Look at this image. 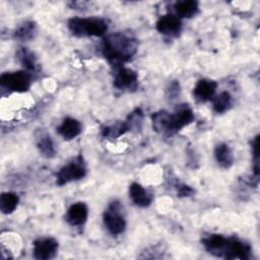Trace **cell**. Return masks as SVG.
Returning <instances> with one entry per match:
<instances>
[{"label": "cell", "mask_w": 260, "mask_h": 260, "mask_svg": "<svg viewBox=\"0 0 260 260\" xmlns=\"http://www.w3.org/2000/svg\"><path fill=\"white\" fill-rule=\"evenodd\" d=\"M136 40L123 32H115L104 39L102 51L106 59L114 66H122L123 63L129 61L136 53Z\"/></svg>", "instance_id": "1"}, {"label": "cell", "mask_w": 260, "mask_h": 260, "mask_svg": "<svg viewBox=\"0 0 260 260\" xmlns=\"http://www.w3.org/2000/svg\"><path fill=\"white\" fill-rule=\"evenodd\" d=\"M68 28L76 37H101L108 29L106 20L98 17H73L68 20Z\"/></svg>", "instance_id": "2"}, {"label": "cell", "mask_w": 260, "mask_h": 260, "mask_svg": "<svg viewBox=\"0 0 260 260\" xmlns=\"http://www.w3.org/2000/svg\"><path fill=\"white\" fill-rule=\"evenodd\" d=\"M121 205L118 201L112 202L104 213V222L112 235H120L126 228V221L121 213Z\"/></svg>", "instance_id": "3"}, {"label": "cell", "mask_w": 260, "mask_h": 260, "mask_svg": "<svg viewBox=\"0 0 260 260\" xmlns=\"http://www.w3.org/2000/svg\"><path fill=\"white\" fill-rule=\"evenodd\" d=\"M30 74L25 71L6 72L0 77V83L2 87H5L11 91L23 92L30 86Z\"/></svg>", "instance_id": "4"}, {"label": "cell", "mask_w": 260, "mask_h": 260, "mask_svg": "<svg viewBox=\"0 0 260 260\" xmlns=\"http://www.w3.org/2000/svg\"><path fill=\"white\" fill-rule=\"evenodd\" d=\"M86 169L82 157L78 156L75 160L64 166L57 174V184L59 186L65 185L71 181L82 179L85 176Z\"/></svg>", "instance_id": "5"}, {"label": "cell", "mask_w": 260, "mask_h": 260, "mask_svg": "<svg viewBox=\"0 0 260 260\" xmlns=\"http://www.w3.org/2000/svg\"><path fill=\"white\" fill-rule=\"evenodd\" d=\"M194 120V115L192 110L184 105L177 109L174 114L170 116V126H169V136L177 133L185 126L189 125Z\"/></svg>", "instance_id": "6"}, {"label": "cell", "mask_w": 260, "mask_h": 260, "mask_svg": "<svg viewBox=\"0 0 260 260\" xmlns=\"http://www.w3.org/2000/svg\"><path fill=\"white\" fill-rule=\"evenodd\" d=\"M115 69L114 86L118 89H135L137 86L138 76L135 71L130 68H126L123 65L118 66Z\"/></svg>", "instance_id": "7"}, {"label": "cell", "mask_w": 260, "mask_h": 260, "mask_svg": "<svg viewBox=\"0 0 260 260\" xmlns=\"http://www.w3.org/2000/svg\"><path fill=\"white\" fill-rule=\"evenodd\" d=\"M251 254V247L238 239H226L225 248L222 257L225 259H249Z\"/></svg>", "instance_id": "8"}, {"label": "cell", "mask_w": 260, "mask_h": 260, "mask_svg": "<svg viewBox=\"0 0 260 260\" xmlns=\"http://www.w3.org/2000/svg\"><path fill=\"white\" fill-rule=\"evenodd\" d=\"M58 250V242L53 238L38 239L34 243V257L40 260L53 258Z\"/></svg>", "instance_id": "9"}, {"label": "cell", "mask_w": 260, "mask_h": 260, "mask_svg": "<svg viewBox=\"0 0 260 260\" xmlns=\"http://www.w3.org/2000/svg\"><path fill=\"white\" fill-rule=\"evenodd\" d=\"M182 28L181 20L178 16L173 14H167L161 16L156 22V29L168 37L179 36Z\"/></svg>", "instance_id": "10"}, {"label": "cell", "mask_w": 260, "mask_h": 260, "mask_svg": "<svg viewBox=\"0 0 260 260\" xmlns=\"http://www.w3.org/2000/svg\"><path fill=\"white\" fill-rule=\"evenodd\" d=\"M216 82L208 79H200L194 87V98L199 103H205L212 99L216 90Z\"/></svg>", "instance_id": "11"}, {"label": "cell", "mask_w": 260, "mask_h": 260, "mask_svg": "<svg viewBox=\"0 0 260 260\" xmlns=\"http://www.w3.org/2000/svg\"><path fill=\"white\" fill-rule=\"evenodd\" d=\"M88 215L87 206L83 202H77L72 204L67 210L66 220L71 225H81L83 224Z\"/></svg>", "instance_id": "12"}, {"label": "cell", "mask_w": 260, "mask_h": 260, "mask_svg": "<svg viewBox=\"0 0 260 260\" xmlns=\"http://www.w3.org/2000/svg\"><path fill=\"white\" fill-rule=\"evenodd\" d=\"M129 196L131 200L139 207H147L152 201V196L140 184L132 183L129 187Z\"/></svg>", "instance_id": "13"}, {"label": "cell", "mask_w": 260, "mask_h": 260, "mask_svg": "<svg viewBox=\"0 0 260 260\" xmlns=\"http://www.w3.org/2000/svg\"><path fill=\"white\" fill-rule=\"evenodd\" d=\"M58 133L66 140H71L78 136L81 132L80 122L73 118H66L57 128Z\"/></svg>", "instance_id": "14"}, {"label": "cell", "mask_w": 260, "mask_h": 260, "mask_svg": "<svg viewBox=\"0 0 260 260\" xmlns=\"http://www.w3.org/2000/svg\"><path fill=\"white\" fill-rule=\"evenodd\" d=\"M226 244V238L221 235H210L203 240L205 249L212 255L222 257L224 247Z\"/></svg>", "instance_id": "15"}, {"label": "cell", "mask_w": 260, "mask_h": 260, "mask_svg": "<svg viewBox=\"0 0 260 260\" xmlns=\"http://www.w3.org/2000/svg\"><path fill=\"white\" fill-rule=\"evenodd\" d=\"M214 157L218 166L222 169H230L234 162L233 151L229 145L221 143L214 149Z\"/></svg>", "instance_id": "16"}, {"label": "cell", "mask_w": 260, "mask_h": 260, "mask_svg": "<svg viewBox=\"0 0 260 260\" xmlns=\"http://www.w3.org/2000/svg\"><path fill=\"white\" fill-rule=\"evenodd\" d=\"M175 10L179 17H192L198 12V3L194 0H183L175 4Z\"/></svg>", "instance_id": "17"}, {"label": "cell", "mask_w": 260, "mask_h": 260, "mask_svg": "<svg viewBox=\"0 0 260 260\" xmlns=\"http://www.w3.org/2000/svg\"><path fill=\"white\" fill-rule=\"evenodd\" d=\"M170 116L171 114L166 111H160L152 115V126L156 132L169 135L170 126Z\"/></svg>", "instance_id": "18"}, {"label": "cell", "mask_w": 260, "mask_h": 260, "mask_svg": "<svg viewBox=\"0 0 260 260\" xmlns=\"http://www.w3.org/2000/svg\"><path fill=\"white\" fill-rule=\"evenodd\" d=\"M19 198L15 193L12 192H5L1 194L0 198V209L2 213L9 214L15 210L17 207Z\"/></svg>", "instance_id": "19"}, {"label": "cell", "mask_w": 260, "mask_h": 260, "mask_svg": "<svg viewBox=\"0 0 260 260\" xmlns=\"http://www.w3.org/2000/svg\"><path fill=\"white\" fill-rule=\"evenodd\" d=\"M17 59L19 63L27 70V71H35L37 68V59L27 48H21L17 51Z\"/></svg>", "instance_id": "20"}, {"label": "cell", "mask_w": 260, "mask_h": 260, "mask_svg": "<svg viewBox=\"0 0 260 260\" xmlns=\"http://www.w3.org/2000/svg\"><path fill=\"white\" fill-rule=\"evenodd\" d=\"M231 106H232V96L228 91L220 92L212 101L213 111L218 114L226 112L231 108Z\"/></svg>", "instance_id": "21"}, {"label": "cell", "mask_w": 260, "mask_h": 260, "mask_svg": "<svg viewBox=\"0 0 260 260\" xmlns=\"http://www.w3.org/2000/svg\"><path fill=\"white\" fill-rule=\"evenodd\" d=\"M36 32V24L32 21L22 23L14 32V38L19 41H28L34 38Z\"/></svg>", "instance_id": "22"}, {"label": "cell", "mask_w": 260, "mask_h": 260, "mask_svg": "<svg viewBox=\"0 0 260 260\" xmlns=\"http://www.w3.org/2000/svg\"><path fill=\"white\" fill-rule=\"evenodd\" d=\"M128 131L126 122H119L111 126H107L103 129V136L106 138H118Z\"/></svg>", "instance_id": "23"}, {"label": "cell", "mask_w": 260, "mask_h": 260, "mask_svg": "<svg viewBox=\"0 0 260 260\" xmlns=\"http://www.w3.org/2000/svg\"><path fill=\"white\" fill-rule=\"evenodd\" d=\"M142 119H143V115L140 109H136L135 111H133L129 115L128 119L125 121L128 127V131H131L133 129L134 130L140 129L142 125Z\"/></svg>", "instance_id": "24"}, {"label": "cell", "mask_w": 260, "mask_h": 260, "mask_svg": "<svg viewBox=\"0 0 260 260\" xmlns=\"http://www.w3.org/2000/svg\"><path fill=\"white\" fill-rule=\"evenodd\" d=\"M38 147L40 151L47 157H52L55 154L54 144L50 136H43L38 142Z\"/></svg>", "instance_id": "25"}, {"label": "cell", "mask_w": 260, "mask_h": 260, "mask_svg": "<svg viewBox=\"0 0 260 260\" xmlns=\"http://www.w3.org/2000/svg\"><path fill=\"white\" fill-rule=\"evenodd\" d=\"M194 193V190L187 185H179L178 186V196L181 197H186V196H191Z\"/></svg>", "instance_id": "26"}]
</instances>
